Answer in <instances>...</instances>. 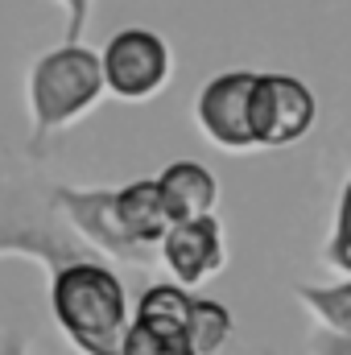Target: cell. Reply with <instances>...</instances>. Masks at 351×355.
<instances>
[{"label": "cell", "instance_id": "cell-11", "mask_svg": "<svg viewBox=\"0 0 351 355\" xmlns=\"http://www.w3.org/2000/svg\"><path fill=\"white\" fill-rule=\"evenodd\" d=\"M302 306L335 335H351V277L339 285H298Z\"/></svg>", "mask_w": 351, "mask_h": 355}, {"label": "cell", "instance_id": "cell-4", "mask_svg": "<svg viewBox=\"0 0 351 355\" xmlns=\"http://www.w3.org/2000/svg\"><path fill=\"white\" fill-rule=\"evenodd\" d=\"M252 141L257 149H289L298 141H306V132L318 120V99L298 75H281V71H257V87H252Z\"/></svg>", "mask_w": 351, "mask_h": 355}, {"label": "cell", "instance_id": "cell-6", "mask_svg": "<svg viewBox=\"0 0 351 355\" xmlns=\"http://www.w3.org/2000/svg\"><path fill=\"white\" fill-rule=\"evenodd\" d=\"M252 87H257V71H223V75L203 83L198 99H194V116H198V128L211 145H219L228 153L257 149L252 120H248Z\"/></svg>", "mask_w": 351, "mask_h": 355}, {"label": "cell", "instance_id": "cell-10", "mask_svg": "<svg viewBox=\"0 0 351 355\" xmlns=\"http://www.w3.org/2000/svg\"><path fill=\"white\" fill-rule=\"evenodd\" d=\"M120 355H198L190 327L178 322H153V318H132L124 331Z\"/></svg>", "mask_w": 351, "mask_h": 355}, {"label": "cell", "instance_id": "cell-13", "mask_svg": "<svg viewBox=\"0 0 351 355\" xmlns=\"http://www.w3.org/2000/svg\"><path fill=\"white\" fill-rule=\"evenodd\" d=\"M327 265L351 277V178L339 194V211H335V232L327 240Z\"/></svg>", "mask_w": 351, "mask_h": 355}, {"label": "cell", "instance_id": "cell-3", "mask_svg": "<svg viewBox=\"0 0 351 355\" xmlns=\"http://www.w3.org/2000/svg\"><path fill=\"white\" fill-rule=\"evenodd\" d=\"M99 62H103L108 91L124 103H145V99L162 95V87L170 83V71H174L166 37L145 25H128V29L112 33Z\"/></svg>", "mask_w": 351, "mask_h": 355}, {"label": "cell", "instance_id": "cell-8", "mask_svg": "<svg viewBox=\"0 0 351 355\" xmlns=\"http://www.w3.org/2000/svg\"><path fill=\"white\" fill-rule=\"evenodd\" d=\"M157 190H162V202H166L174 223L207 219V215H215V202H219L215 174L203 162H190V157L186 162H170L157 174Z\"/></svg>", "mask_w": 351, "mask_h": 355}, {"label": "cell", "instance_id": "cell-14", "mask_svg": "<svg viewBox=\"0 0 351 355\" xmlns=\"http://www.w3.org/2000/svg\"><path fill=\"white\" fill-rule=\"evenodd\" d=\"M310 355H351V335H335L323 327L310 335Z\"/></svg>", "mask_w": 351, "mask_h": 355}, {"label": "cell", "instance_id": "cell-1", "mask_svg": "<svg viewBox=\"0 0 351 355\" xmlns=\"http://www.w3.org/2000/svg\"><path fill=\"white\" fill-rule=\"evenodd\" d=\"M50 314L83 355H120L124 331L132 322L124 281L99 257L62 265L50 277Z\"/></svg>", "mask_w": 351, "mask_h": 355}, {"label": "cell", "instance_id": "cell-5", "mask_svg": "<svg viewBox=\"0 0 351 355\" xmlns=\"http://www.w3.org/2000/svg\"><path fill=\"white\" fill-rule=\"evenodd\" d=\"M54 202L62 211V219L83 236V244H91L99 257H112L120 265L145 268L153 265L157 252L141 248L128 240L120 215H116V190H75V186H54Z\"/></svg>", "mask_w": 351, "mask_h": 355}, {"label": "cell", "instance_id": "cell-9", "mask_svg": "<svg viewBox=\"0 0 351 355\" xmlns=\"http://www.w3.org/2000/svg\"><path fill=\"white\" fill-rule=\"evenodd\" d=\"M116 215H120V223H124L132 244H141V248L162 257V240L170 236L174 219H170V211L162 202L157 178H137V182L120 186L116 190Z\"/></svg>", "mask_w": 351, "mask_h": 355}, {"label": "cell", "instance_id": "cell-12", "mask_svg": "<svg viewBox=\"0 0 351 355\" xmlns=\"http://www.w3.org/2000/svg\"><path fill=\"white\" fill-rule=\"evenodd\" d=\"M190 339L198 355H219L232 339V310L215 297H194L190 302Z\"/></svg>", "mask_w": 351, "mask_h": 355}, {"label": "cell", "instance_id": "cell-2", "mask_svg": "<svg viewBox=\"0 0 351 355\" xmlns=\"http://www.w3.org/2000/svg\"><path fill=\"white\" fill-rule=\"evenodd\" d=\"M103 91H108L103 62L95 50L79 46V42H62L58 50H46L29 71L33 145H42L46 137H54V132L71 128L79 116H87Z\"/></svg>", "mask_w": 351, "mask_h": 355}, {"label": "cell", "instance_id": "cell-16", "mask_svg": "<svg viewBox=\"0 0 351 355\" xmlns=\"http://www.w3.org/2000/svg\"><path fill=\"white\" fill-rule=\"evenodd\" d=\"M17 355H21V352H17Z\"/></svg>", "mask_w": 351, "mask_h": 355}, {"label": "cell", "instance_id": "cell-15", "mask_svg": "<svg viewBox=\"0 0 351 355\" xmlns=\"http://www.w3.org/2000/svg\"><path fill=\"white\" fill-rule=\"evenodd\" d=\"M67 8V42H79L91 21V0H58Z\"/></svg>", "mask_w": 351, "mask_h": 355}, {"label": "cell", "instance_id": "cell-7", "mask_svg": "<svg viewBox=\"0 0 351 355\" xmlns=\"http://www.w3.org/2000/svg\"><path fill=\"white\" fill-rule=\"evenodd\" d=\"M223 261H228V244H223V223L215 215L174 223L170 236L162 240V265L174 272L182 289H194L207 277H215Z\"/></svg>", "mask_w": 351, "mask_h": 355}]
</instances>
